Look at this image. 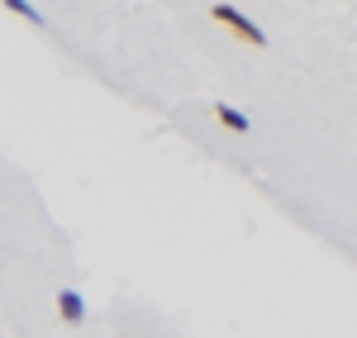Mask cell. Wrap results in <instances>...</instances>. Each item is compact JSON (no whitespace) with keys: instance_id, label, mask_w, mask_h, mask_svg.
I'll return each mask as SVG.
<instances>
[{"instance_id":"obj_1","label":"cell","mask_w":357,"mask_h":338,"mask_svg":"<svg viewBox=\"0 0 357 338\" xmlns=\"http://www.w3.org/2000/svg\"><path fill=\"white\" fill-rule=\"evenodd\" d=\"M210 20H215V24H224L229 33H238L243 43H252V48H267V33L252 24L243 10H234V5H210Z\"/></svg>"},{"instance_id":"obj_2","label":"cell","mask_w":357,"mask_h":338,"mask_svg":"<svg viewBox=\"0 0 357 338\" xmlns=\"http://www.w3.org/2000/svg\"><path fill=\"white\" fill-rule=\"evenodd\" d=\"M57 314H62L67 324H82L86 319V295L82 291H57Z\"/></svg>"},{"instance_id":"obj_3","label":"cell","mask_w":357,"mask_h":338,"mask_svg":"<svg viewBox=\"0 0 357 338\" xmlns=\"http://www.w3.org/2000/svg\"><path fill=\"white\" fill-rule=\"evenodd\" d=\"M215 119H220L224 129H234V134H248V129H252V119H248L243 110H234V105H224V100L215 105Z\"/></svg>"},{"instance_id":"obj_4","label":"cell","mask_w":357,"mask_h":338,"mask_svg":"<svg viewBox=\"0 0 357 338\" xmlns=\"http://www.w3.org/2000/svg\"><path fill=\"white\" fill-rule=\"evenodd\" d=\"M5 10H10V15H20V20H29V24H43V15H38L29 0H5Z\"/></svg>"}]
</instances>
